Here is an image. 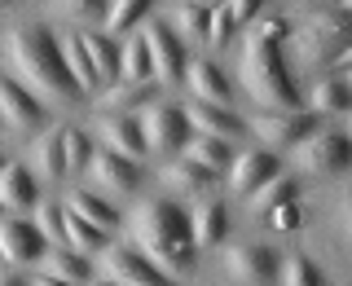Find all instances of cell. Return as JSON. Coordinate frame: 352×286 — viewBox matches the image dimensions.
<instances>
[{"instance_id":"6da1fadb","label":"cell","mask_w":352,"mask_h":286,"mask_svg":"<svg viewBox=\"0 0 352 286\" xmlns=\"http://www.w3.org/2000/svg\"><path fill=\"white\" fill-rule=\"evenodd\" d=\"M5 58L14 80L27 88L40 102H71L80 97V84H75L71 66L62 58V44L53 31L44 27H9L5 36Z\"/></svg>"},{"instance_id":"7a4b0ae2","label":"cell","mask_w":352,"mask_h":286,"mask_svg":"<svg viewBox=\"0 0 352 286\" xmlns=\"http://www.w3.org/2000/svg\"><path fill=\"white\" fill-rule=\"evenodd\" d=\"M128 238H132V251H141L154 269H163L168 278L185 273L194 264V229H190V216L181 212L168 198H150L141 203L137 212L128 216Z\"/></svg>"},{"instance_id":"3957f363","label":"cell","mask_w":352,"mask_h":286,"mask_svg":"<svg viewBox=\"0 0 352 286\" xmlns=\"http://www.w3.org/2000/svg\"><path fill=\"white\" fill-rule=\"evenodd\" d=\"M238 75H242V88H247L260 106H269L273 115H278V110H300V93H295L291 75H286V62H282L278 44L247 36V44H242V53H238Z\"/></svg>"},{"instance_id":"277c9868","label":"cell","mask_w":352,"mask_h":286,"mask_svg":"<svg viewBox=\"0 0 352 286\" xmlns=\"http://www.w3.org/2000/svg\"><path fill=\"white\" fill-rule=\"evenodd\" d=\"M291 49L304 66H335L352 49V14L348 9H317L291 36Z\"/></svg>"},{"instance_id":"5b68a950","label":"cell","mask_w":352,"mask_h":286,"mask_svg":"<svg viewBox=\"0 0 352 286\" xmlns=\"http://www.w3.org/2000/svg\"><path fill=\"white\" fill-rule=\"evenodd\" d=\"M295 163L308 176H339L352 163V141L344 132H313L308 141L295 146Z\"/></svg>"},{"instance_id":"8992f818","label":"cell","mask_w":352,"mask_h":286,"mask_svg":"<svg viewBox=\"0 0 352 286\" xmlns=\"http://www.w3.org/2000/svg\"><path fill=\"white\" fill-rule=\"evenodd\" d=\"M317 128V115L313 110H278V115H256L251 119V132H256L260 146H273V150H295L300 141L313 137Z\"/></svg>"},{"instance_id":"52a82bcc","label":"cell","mask_w":352,"mask_h":286,"mask_svg":"<svg viewBox=\"0 0 352 286\" xmlns=\"http://www.w3.org/2000/svg\"><path fill=\"white\" fill-rule=\"evenodd\" d=\"M102 278L119 282V286H172L168 273L154 269V264L132 247H106L102 251Z\"/></svg>"},{"instance_id":"ba28073f","label":"cell","mask_w":352,"mask_h":286,"mask_svg":"<svg viewBox=\"0 0 352 286\" xmlns=\"http://www.w3.org/2000/svg\"><path fill=\"white\" fill-rule=\"evenodd\" d=\"M141 132H146V146L150 150H176V146H190V119H185V106H150L141 115Z\"/></svg>"},{"instance_id":"9c48e42d","label":"cell","mask_w":352,"mask_h":286,"mask_svg":"<svg viewBox=\"0 0 352 286\" xmlns=\"http://www.w3.org/2000/svg\"><path fill=\"white\" fill-rule=\"evenodd\" d=\"M0 115H5V124L18 128V132H49V128H44V119H49L44 102H40V97H31L14 75L0 80Z\"/></svg>"},{"instance_id":"30bf717a","label":"cell","mask_w":352,"mask_h":286,"mask_svg":"<svg viewBox=\"0 0 352 286\" xmlns=\"http://www.w3.org/2000/svg\"><path fill=\"white\" fill-rule=\"evenodd\" d=\"M141 36H146V44H150L154 75H159L163 84H172V80H185V71H190V62H185V53H181V40H176V31L168 27V22L150 18L146 27H141Z\"/></svg>"},{"instance_id":"8fae6325","label":"cell","mask_w":352,"mask_h":286,"mask_svg":"<svg viewBox=\"0 0 352 286\" xmlns=\"http://www.w3.org/2000/svg\"><path fill=\"white\" fill-rule=\"evenodd\" d=\"M88 181H93V190H102V194H119V198H124V194L137 190L141 168H137L132 159H124V154L97 146L93 163H88Z\"/></svg>"},{"instance_id":"7c38bea8","label":"cell","mask_w":352,"mask_h":286,"mask_svg":"<svg viewBox=\"0 0 352 286\" xmlns=\"http://www.w3.org/2000/svg\"><path fill=\"white\" fill-rule=\"evenodd\" d=\"M225 269L238 286H273L278 278V260H273L269 247H229L225 251Z\"/></svg>"},{"instance_id":"4fadbf2b","label":"cell","mask_w":352,"mask_h":286,"mask_svg":"<svg viewBox=\"0 0 352 286\" xmlns=\"http://www.w3.org/2000/svg\"><path fill=\"white\" fill-rule=\"evenodd\" d=\"M93 132H97V141H102V150H115V154H124V159H132V163L150 150L141 124H132L128 115H97Z\"/></svg>"},{"instance_id":"5bb4252c","label":"cell","mask_w":352,"mask_h":286,"mask_svg":"<svg viewBox=\"0 0 352 286\" xmlns=\"http://www.w3.org/2000/svg\"><path fill=\"white\" fill-rule=\"evenodd\" d=\"M0 251H5V260L18 269V264H31V260H40L44 251H49V238H44L36 225H27V220L9 216L5 225H0Z\"/></svg>"},{"instance_id":"9a60e30c","label":"cell","mask_w":352,"mask_h":286,"mask_svg":"<svg viewBox=\"0 0 352 286\" xmlns=\"http://www.w3.org/2000/svg\"><path fill=\"white\" fill-rule=\"evenodd\" d=\"M278 176V159H273L269 150H247L234 159V168H229V190L238 194H256L264 181H273Z\"/></svg>"},{"instance_id":"2e32d148","label":"cell","mask_w":352,"mask_h":286,"mask_svg":"<svg viewBox=\"0 0 352 286\" xmlns=\"http://www.w3.org/2000/svg\"><path fill=\"white\" fill-rule=\"evenodd\" d=\"M31 172L36 181H58L66 172V128H49L31 146Z\"/></svg>"},{"instance_id":"e0dca14e","label":"cell","mask_w":352,"mask_h":286,"mask_svg":"<svg viewBox=\"0 0 352 286\" xmlns=\"http://www.w3.org/2000/svg\"><path fill=\"white\" fill-rule=\"evenodd\" d=\"M185 84H190L194 102L229 110V84H225V75H220V66H216V62H203V58L190 62V71H185Z\"/></svg>"},{"instance_id":"ac0fdd59","label":"cell","mask_w":352,"mask_h":286,"mask_svg":"<svg viewBox=\"0 0 352 286\" xmlns=\"http://www.w3.org/2000/svg\"><path fill=\"white\" fill-rule=\"evenodd\" d=\"M88 58H93V71H97V84H119L124 80V49L115 40H106L102 31H80Z\"/></svg>"},{"instance_id":"d6986e66","label":"cell","mask_w":352,"mask_h":286,"mask_svg":"<svg viewBox=\"0 0 352 286\" xmlns=\"http://www.w3.org/2000/svg\"><path fill=\"white\" fill-rule=\"evenodd\" d=\"M185 119H190V128H194V137H216V141H234L242 124L229 110H220V106H203V102H190L185 106Z\"/></svg>"},{"instance_id":"ffe728a7","label":"cell","mask_w":352,"mask_h":286,"mask_svg":"<svg viewBox=\"0 0 352 286\" xmlns=\"http://www.w3.org/2000/svg\"><path fill=\"white\" fill-rule=\"evenodd\" d=\"M190 229H194V247H220V242H225V229H229L225 203H220V198H203L190 212Z\"/></svg>"},{"instance_id":"44dd1931","label":"cell","mask_w":352,"mask_h":286,"mask_svg":"<svg viewBox=\"0 0 352 286\" xmlns=\"http://www.w3.org/2000/svg\"><path fill=\"white\" fill-rule=\"evenodd\" d=\"M0 203H5L9 212L36 207V172H31L27 163H9V168L0 172Z\"/></svg>"},{"instance_id":"7402d4cb","label":"cell","mask_w":352,"mask_h":286,"mask_svg":"<svg viewBox=\"0 0 352 286\" xmlns=\"http://www.w3.org/2000/svg\"><path fill=\"white\" fill-rule=\"evenodd\" d=\"M36 273L44 278H58V282H71V286H88L93 273H88V256L80 251H44L36 260Z\"/></svg>"},{"instance_id":"603a6c76","label":"cell","mask_w":352,"mask_h":286,"mask_svg":"<svg viewBox=\"0 0 352 286\" xmlns=\"http://www.w3.org/2000/svg\"><path fill=\"white\" fill-rule=\"evenodd\" d=\"M62 207H66V212H71V216L88 220V225L106 229V234H110V229L119 225V212H115V207L106 203V198H97L93 190H71V194H66V203H62Z\"/></svg>"},{"instance_id":"cb8c5ba5","label":"cell","mask_w":352,"mask_h":286,"mask_svg":"<svg viewBox=\"0 0 352 286\" xmlns=\"http://www.w3.org/2000/svg\"><path fill=\"white\" fill-rule=\"evenodd\" d=\"M159 181L168 185V190H176V198H181V194H203L207 185H212V172H207V168H198V163H190V159L181 154V159L163 163Z\"/></svg>"},{"instance_id":"d4e9b609","label":"cell","mask_w":352,"mask_h":286,"mask_svg":"<svg viewBox=\"0 0 352 286\" xmlns=\"http://www.w3.org/2000/svg\"><path fill=\"white\" fill-rule=\"evenodd\" d=\"M58 44H62V58H66V66H71V75H75V84H80V93H93V88H97V71H93V58H88L80 31L66 27L62 36H58Z\"/></svg>"},{"instance_id":"484cf974","label":"cell","mask_w":352,"mask_h":286,"mask_svg":"<svg viewBox=\"0 0 352 286\" xmlns=\"http://www.w3.org/2000/svg\"><path fill=\"white\" fill-rule=\"evenodd\" d=\"M212 9H216V5H176V9H172V22H168V27H172L181 40H190V44H207V27H212Z\"/></svg>"},{"instance_id":"4316f807","label":"cell","mask_w":352,"mask_h":286,"mask_svg":"<svg viewBox=\"0 0 352 286\" xmlns=\"http://www.w3.org/2000/svg\"><path fill=\"white\" fill-rule=\"evenodd\" d=\"M154 97V80L146 84H137V80H119V84H110L106 88V97H102V115L110 110V115H119V110H132V106H146Z\"/></svg>"},{"instance_id":"83f0119b","label":"cell","mask_w":352,"mask_h":286,"mask_svg":"<svg viewBox=\"0 0 352 286\" xmlns=\"http://www.w3.org/2000/svg\"><path fill=\"white\" fill-rule=\"evenodd\" d=\"M185 159L198 163V168L207 172H220V168H234V154H229V141H216V137H190V146H185Z\"/></svg>"},{"instance_id":"f1b7e54d","label":"cell","mask_w":352,"mask_h":286,"mask_svg":"<svg viewBox=\"0 0 352 286\" xmlns=\"http://www.w3.org/2000/svg\"><path fill=\"white\" fill-rule=\"evenodd\" d=\"M352 102V88L339 80V75H326V80L313 84V93H308V106H313V115H335V110H348Z\"/></svg>"},{"instance_id":"f546056e","label":"cell","mask_w":352,"mask_h":286,"mask_svg":"<svg viewBox=\"0 0 352 286\" xmlns=\"http://www.w3.org/2000/svg\"><path fill=\"white\" fill-rule=\"evenodd\" d=\"M66 247L80 251V256H102L110 242H106V229H97V225H88V220L66 212Z\"/></svg>"},{"instance_id":"4dcf8cb0","label":"cell","mask_w":352,"mask_h":286,"mask_svg":"<svg viewBox=\"0 0 352 286\" xmlns=\"http://www.w3.org/2000/svg\"><path fill=\"white\" fill-rule=\"evenodd\" d=\"M49 14L71 22V27H84V22H106L110 5H102V0H49Z\"/></svg>"},{"instance_id":"1f68e13d","label":"cell","mask_w":352,"mask_h":286,"mask_svg":"<svg viewBox=\"0 0 352 286\" xmlns=\"http://www.w3.org/2000/svg\"><path fill=\"white\" fill-rule=\"evenodd\" d=\"M286 203H295V181H286V176H273V181H264L260 190L251 194V212L256 216H269Z\"/></svg>"},{"instance_id":"d6a6232c","label":"cell","mask_w":352,"mask_h":286,"mask_svg":"<svg viewBox=\"0 0 352 286\" xmlns=\"http://www.w3.org/2000/svg\"><path fill=\"white\" fill-rule=\"evenodd\" d=\"M154 75V58H150V44H146V36H132L128 44H124V80H137V84H146Z\"/></svg>"},{"instance_id":"836d02e7","label":"cell","mask_w":352,"mask_h":286,"mask_svg":"<svg viewBox=\"0 0 352 286\" xmlns=\"http://www.w3.org/2000/svg\"><path fill=\"white\" fill-rule=\"evenodd\" d=\"M141 18H146V0H115L102 27H106V36H124V31H132Z\"/></svg>"},{"instance_id":"e575fe53","label":"cell","mask_w":352,"mask_h":286,"mask_svg":"<svg viewBox=\"0 0 352 286\" xmlns=\"http://www.w3.org/2000/svg\"><path fill=\"white\" fill-rule=\"evenodd\" d=\"M282 286H326V278L308 256H291L282 269Z\"/></svg>"},{"instance_id":"d590c367","label":"cell","mask_w":352,"mask_h":286,"mask_svg":"<svg viewBox=\"0 0 352 286\" xmlns=\"http://www.w3.org/2000/svg\"><path fill=\"white\" fill-rule=\"evenodd\" d=\"M93 141L84 137V132H75V128H66V172H88V163H93Z\"/></svg>"},{"instance_id":"8d00e7d4","label":"cell","mask_w":352,"mask_h":286,"mask_svg":"<svg viewBox=\"0 0 352 286\" xmlns=\"http://www.w3.org/2000/svg\"><path fill=\"white\" fill-rule=\"evenodd\" d=\"M36 229H40L49 242H66V207L40 203V207H36Z\"/></svg>"},{"instance_id":"74e56055","label":"cell","mask_w":352,"mask_h":286,"mask_svg":"<svg viewBox=\"0 0 352 286\" xmlns=\"http://www.w3.org/2000/svg\"><path fill=\"white\" fill-rule=\"evenodd\" d=\"M234 31H238V22L229 14V5H216L212 9V27H207V44H212V49H225Z\"/></svg>"},{"instance_id":"f35d334b","label":"cell","mask_w":352,"mask_h":286,"mask_svg":"<svg viewBox=\"0 0 352 286\" xmlns=\"http://www.w3.org/2000/svg\"><path fill=\"white\" fill-rule=\"evenodd\" d=\"M247 36L278 44V40H286V36H291V27H286V18H269V14H260L256 22H251V31H247Z\"/></svg>"},{"instance_id":"ab89813d","label":"cell","mask_w":352,"mask_h":286,"mask_svg":"<svg viewBox=\"0 0 352 286\" xmlns=\"http://www.w3.org/2000/svg\"><path fill=\"white\" fill-rule=\"evenodd\" d=\"M264 220H269V225L278 229V234H291V229H300V207L286 203V207H278V212H269Z\"/></svg>"},{"instance_id":"60d3db41","label":"cell","mask_w":352,"mask_h":286,"mask_svg":"<svg viewBox=\"0 0 352 286\" xmlns=\"http://www.w3.org/2000/svg\"><path fill=\"white\" fill-rule=\"evenodd\" d=\"M339 229H344V242H348V251H352V181H348L344 198H339Z\"/></svg>"},{"instance_id":"b9f144b4","label":"cell","mask_w":352,"mask_h":286,"mask_svg":"<svg viewBox=\"0 0 352 286\" xmlns=\"http://www.w3.org/2000/svg\"><path fill=\"white\" fill-rule=\"evenodd\" d=\"M229 14H234L238 27L242 22H256L260 18V0H229Z\"/></svg>"},{"instance_id":"7bdbcfd3","label":"cell","mask_w":352,"mask_h":286,"mask_svg":"<svg viewBox=\"0 0 352 286\" xmlns=\"http://www.w3.org/2000/svg\"><path fill=\"white\" fill-rule=\"evenodd\" d=\"M31 286H71V282H58V278H44V273H36V282Z\"/></svg>"},{"instance_id":"ee69618b","label":"cell","mask_w":352,"mask_h":286,"mask_svg":"<svg viewBox=\"0 0 352 286\" xmlns=\"http://www.w3.org/2000/svg\"><path fill=\"white\" fill-rule=\"evenodd\" d=\"M335 71H352V49H348V53H344V58H339V62H335Z\"/></svg>"},{"instance_id":"f6af8a7d","label":"cell","mask_w":352,"mask_h":286,"mask_svg":"<svg viewBox=\"0 0 352 286\" xmlns=\"http://www.w3.org/2000/svg\"><path fill=\"white\" fill-rule=\"evenodd\" d=\"M5 286H31V282H22L18 273H9V278H5Z\"/></svg>"},{"instance_id":"bcb514c9","label":"cell","mask_w":352,"mask_h":286,"mask_svg":"<svg viewBox=\"0 0 352 286\" xmlns=\"http://www.w3.org/2000/svg\"><path fill=\"white\" fill-rule=\"evenodd\" d=\"M88 286H119V282H110V278H93Z\"/></svg>"},{"instance_id":"7dc6e473","label":"cell","mask_w":352,"mask_h":286,"mask_svg":"<svg viewBox=\"0 0 352 286\" xmlns=\"http://www.w3.org/2000/svg\"><path fill=\"white\" fill-rule=\"evenodd\" d=\"M344 137H348V141H352V124H348V132H344Z\"/></svg>"},{"instance_id":"c3c4849f","label":"cell","mask_w":352,"mask_h":286,"mask_svg":"<svg viewBox=\"0 0 352 286\" xmlns=\"http://www.w3.org/2000/svg\"><path fill=\"white\" fill-rule=\"evenodd\" d=\"M344 84H348V88H352V71H348V80H344Z\"/></svg>"}]
</instances>
